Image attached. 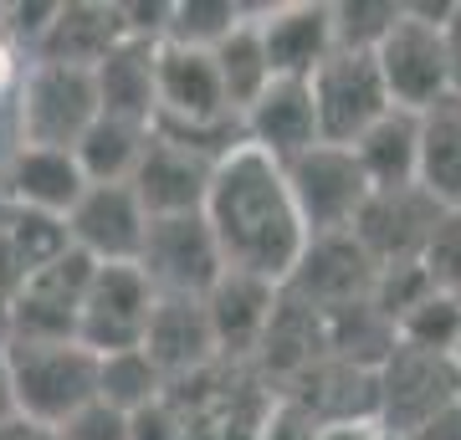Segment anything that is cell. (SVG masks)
Listing matches in <instances>:
<instances>
[{"mask_svg":"<svg viewBox=\"0 0 461 440\" xmlns=\"http://www.w3.org/2000/svg\"><path fill=\"white\" fill-rule=\"evenodd\" d=\"M205 226L226 256V272H247V277L277 282V287H287V277L308 251V226L293 205L282 164L247 144L230 148L215 164L211 195H205Z\"/></svg>","mask_w":461,"mask_h":440,"instance_id":"6da1fadb","label":"cell"},{"mask_svg":"<svg viewBox=\"0 0 461 440\" xmlns=\"http://www.w3.org/2000/svg\"><path fill=\"white\" fill-rule=\"evenodd\" d=\"M11 364V394H16V425L26 430H62L77 409L98 400V354L83 343H26L5 338Z\"/></svg>","mask_w":461,"mask_h":440,"instance_id":"7a4b0ae2","label":"cell"},{"mask_svg":"<svg viewBox=\"0 0 461 440\" xmlns=\"http://www.w3.org/2000/svg\"><path fill=\"white\" fill-rule=\"evenodd\" d=\"M451 0H405L390 36L375 47V67L384 77L390 108L426 113L441 98H451V72L441 51V16Z\"/></svg>","mask_w":461,"mask_h":440,"instance_id":"3957f363","label":"cell"},{"mask_svg":"<svg viewBox=\"0 0 461 440\" xmlns=\"http://www.w3.org/2000/svg\"><path fill=\"white\" fill-rule=\"evenodd\" d=\"M282 175H287L293 205L303 215V226H308V241L348 236L364 211V200L375 195L359 159H354V148L344 144H313L308 154L282 164Z\"/></svg>","mask_w":461,"mask_h":440,"instance_id":"277c9868","label":"cell"},{"mask_svg":"<svg viewBox=\"0 0 461 440\" xmlns=\"http://www.w3.org/2000/svg\"><path fill=\"white\" fill-rule=\"evenodd\" d=\"M456 400H461L456 359H436V354L395 343L390 359L375 369V425L390 430V436H411Z\"/></svg>","mask_w":461,"mask_h":440,"instance_id":"5b68a950","label":"cell"},{"mask_svg":"<svg viewBox=\"0 0 461 440\" xmlns=\"http://www.w3.org/2000/svg\"><path fill=\"white\" fill-rule=\"evenodd\" d=\"M98 82L77 67L36 62L21 82V144L32 148H72L98 123Z\"/></svg>","mask_w":461,"mask_h":440,"instance_id":"8992f818","label":"cell"},{"mask_svg":"<svg viewBox=\"0 0 461 440\" xmlns=\"http://www.w3.org/2000/svg\"><path fill=\"white\" fill-rule=\"evenodd\" d=\"M139 272L159 297L205 302L211 287L226 277V256H221L211 226H205V215H169V220H149Z\"/></svg>","mask_w":461,"mask_h":440,"instance_id":"52a82bcc","label":"cell"},{"mask_svg":"<svg viewBox=\"0 0 461 440\" xmlns=\"http://www.w3.org/2000/svg\"><path fill=\"white\" fill-rule=\"evenodd\" d=\"M313 108H318V133L323 144L354 148L379 118L390 113V93L375 67V51H333L313 77Z\"/></svg>","mask_w":461,"mask_h":440,"instance_id":"ba28073f","label":"cell"},{"mask_svg":"<svg viewBox=\"0 0 461 440\" xmlns=\"http://www.w3.org/2000/svg\"><path fill=\"white\" fill-rule=\"evenodd\" d=\"M93 261L83 251H67L51 266H41L36 277L16 282L11 308H5V328L11 338L26 343H72L77 338V318H83V297L93 282Z\"/></svg>","mask_w":461,"mask_h":440,"instance_id":"9c48e42d","label":"cell"},{"mask_svg":"<svg viewBox=\"0 0 461 440\" xmlns=\"http://www.w3.org/2000/svg\"><path fill=\"white\" fill-rule=\"evenodd\" d=\"M159 292L149 287V277L139 266H98L87 282L83 297V318H77V343L87 354H133L144 348L149 318H154Z\"/></svg>","mask_w":461,"mask_h":440,"instance_id":"30bf717a","label":"cell"},{"mask_svg":"<svg viewBox=\"0 0 461 440\" xmlns=\"http://www.w3.org/2000/svg\"><path fill=\"white\" fill-rule=\"evenodd\" d=\"M441 205L420 190V184H405V190H375L364 200L359 220H354V246L375 261V272H395V266H415L420 251H426L430 230L441 220Z\"/></svg>","mask_w":461,"mask_h":440,"instance_id":"8fae6325","label":"cell"},{"mask_svg":"<svg viewBox=\"0 0 461 440\" xmlns=\"http://www.w3.org/2000/svg\"><path fill=\"white\" fill-rule=\"evenodd\" d=\"M149 236V211L133 184H87L83 200L67 215V241L93 266H139Z\"/></svg>","mask_w":461,"mask_h":440,"instance_id":"7c38bea8","label":"cell"},{"mask_svg":"<svg viewBox=\"0 0 461 440\" xmlns=\"http://www.w3.org/2000/svg\"><path fill=\"white\" fill-rule=\"evenodd\" d=\"M375 277H379L375 261L354 246V236H323V241H308L297 272L282 287V297H297V308L323 318V312L369 302L375 297Z\"/></svg>","mask_w":461,"mask_h":440,"instance_id":"4fadbf2b","label":"cell"},{"mask_svg":"<svg viewBox=\"0 0 461 440\" xmlns=\"http://www.w3.org/2000/svg\"><path fill=\"white\" fill-rule=\"evenodd\" d=\"M257 31L267 47L272 82H308L318 67L339 51L333 36V5L323 0H293V5H262L257 11Z\"/></svg>","mask_w":461,"mask_h":440,"instance_id":"5bb4252c","label":"cell"},{"mask_svg":"<svg viewBox=\"0 0 461 440\" xmlns=\"http://www.w3.org/2000/svg\"><path fill=\"white\" fill-rule=\"evenodd\" d=\"M211 175H215V159L154 133L129 184L139 195V205L149 211V220H169V215H205Z\"/></svg>","mask_w":461,"mask_h":440,"instance_id":"9a60e30c","label":"cell"},{"mask_svg":"<svg viewBox=\"0 0 461 440\" xmlns=\"http://www.w3.org/2000/svg\"><path fill=\"white\" fill-rule=\"evenodd\" d=\"M241 144L267 154V159H297L313 144H323L318 133V108H313V87L308 82H272L262 98L241 113Z\"/></svg>","mask_w":461,"mask_h":440,"instance_id":"2e32d148","label":"cell"},{"mask_svg":"<svg viewBox=\"0 0 461 440\" xmlns=\"http://www.w3.org/2000/svg\"><path fill=\"white\" fill-rule=\"evenodd\" d=\"M123 41H129V31H123V11L118 5H103V0H62L57 5V21L47 26L41 47H36V62L98 72Z\"/></svg>","mask_w":461,"mask_h":440,"instance_id":"e0dca14e","label":"cell"},{"mask_svg":"<svg viewBox=\"0 0 461 440\" xmlns=\"http://www.w3.org/2000/svg\"><path fill=\"white\" fill-rule=\"evenodd\" d=\"M282 312V287L247 272H226L205 297V318L215 333V354H251L262 348Z\"/></svg>","mask_w":461,"mask_h":440,"instance_id":"ac0fdd59","label":"cell"},{"mask_svg":"<svg viewBox=\"0 0 461 440\" xmlns=\"http://www.w3.org/2000/svg\"><path fill=\"white\" fill-rule=\"evenodd\" d=\"M5 184H11L16 211L67 220L72 205H77L83 190H87V175H83V164H77V154H67V148L21 144L16 154H11V164H5Z\"/></svg>","mask_w":461,"mask_h":440,"instance_id":"d6986e66","label":"cell"},{"mask_svg":"<svg viewBox=\"0 0 461 440\" xmlns=\"http://www.w3.org/2000/svg\"><path fill=\"white\" fill-rule=\"evenodd\" d=\"M144 354L165 379L200 374L211 359H221V354H215L211 318H205V302L159 297V302H154V318H149V333H144Z\"/></svg>","mask_w":461,"mask_h":440,"instance_id":"ffe728a7","label":"cell"},{"mask_svg":"<svg viewBox=\"0 0 461 440\" xmlns=\"http://www.w3.org/2000/svg\"><path fill=\"white\" fill-rule=\"evenodd\" d=\"M154 62H159V47L129 36V41L93 72L103 118H123V123L154 129V108H159V103H154Z\"/></svg>","mask_w":461,"mask_h":440,"instance_id":"44dd1931","label":"cell"},{"mask_svg":"<svg viewBox=\"0 0 461 440\" xmlns=\"http://www.w3.org/2000/svg\"><path fill=\"white\" fill-rule=\"evenodd\" d=\"M415 184L441 211H461V98H441L420 113V169Z\"/></svg>","mask_w":461,"mask_h":440,"instance_id":"7402d4cb","label":"cell"},{"mask_svg":"<svg viewBox=\"0 0 461 440\" xmlns=\"http://www.w3.org/2000/svg\"><path fill=\"white\" fill-rule=\"evenodd\" d=\"M354 159H359L369 190H405V184H415V169H420V113L390 108L354 144Z\"/></svg>","mask_w":461,"mask_h":440,"instance_id":"603a6c76","label":"cell"},{"mask_svg":"<svg viewBox=\"0 0 461 440\" xmlns=\"http://www.w3.org/2000/svg\"><path fill=\"white\" fill-rule=\"evenodd\" d=\"M149 139H154V129H144V123H123V118L98 113V123L83 133V144L72 154L83 164L87 184H129L139 159H144Z\"/></svg>","mask_w":461,"mask_h":440,"instance_id":"cb8c5ba5","label":"cell"},{"mask_svg":"<svg viewBox=\"0 0 461 440\" xmlns=\"http://www.w3.org/2000/svg\"><path fill=\"white\" fill-rule=\"evenodd\" d=\"M211 57H215V72H221V87H226L230 113L241 118L251 103L272 87V67H267V47H262V31H257V11H251Z\"/></svg>","mask_w":461,"mask_h":440,"instance_id":"d4e9b609","label":"cell"},{"mask_svg":"<svg viewBox=\"0 0 461 440\" xmlns=\"http://www.w3.org/2000/svg\"><path fill=\"white\" fill-rule=\"evenodd\" d=\"M0 251H5V266L16 272V282L36 277L41 266H51L57 256L72 251V241H67V220H57V215L16 211V215H11V226H5Z\"/></svg>","mask_w":461,"mask_h":440,"instance_id":"484cf974","label":"cell"},{"mask_svg":"<svg viewBox=\"0 0 461 440\" xmlns=\"http://www.w3.org/2000/svg\"><path fill=\"white\" fill-rule=\"evenodd\" d=\"M251 11L236 0H169V26L165 41L169 47H190V51H215Z\"/></svg>","mask_w":461,"mask_h":440,"instance_id":"4316f807","label":"cell"},{"mask_svg":"<svg viewBox=\"0 0 461 440\" xmlns=\"http://www.w3.org/2000/svg\"><path fill=\"white\" fill-rule=\"evenodd\" d=\"M395 343L420 348V354H436V359H456L461 354V297L426 292L395 323Z\"/></svg>","mask_w":461,"mask_h":440,"instance_id":"83f0119b","label":"cell"},{"mask_svg":"<svg viewBox=\"0 0 461 440\" xmlns=\"http://www.w3.org/2000/svg\"><path fill=\"white\" fill-rule=\"evenodd\" d=\"M98 400L123 409V415H133V409L165 400V374L149 364L144 348H133V354H108V359H98Z\"/></svg>","mask_w":461,"mask_h":440,"instance_id":"f1b7e54d","label":"cell"},{"mask_svg":"<svg viewBox=\"0 0 461 440\" xmlns=\"http://www.w3.org/2000/svg\"><path fill=\"white\" fill-rule=\"evenodd\" d=\"M400 11H405V0H339L333 5L339 51H375L400 21Z\"/></svg>","mask_w":461,"mask_h":440,"instance_id":"f546056e","label":"cell"},{"mask_svg":"<svg viewBox=\"0 0 461 440\" xmlns=\"http://www.w3.org/2000/svg\"><path fill=\"white\" fill-rule=\"evenodd\" d=\"M420 272L436 292L461 297V211H446L436 220L426 251H420Z\"/></svg>","mask_w":461,"mask_h":440,"instance_id":"4dcf8cb0","label":"cell"},{"mask_svg":"<svg viewBox=\"0 0 461 440\" xmlns=\"http://www.w3.org/2000/svg\"><path fill=\"white\" fill-rule=\"evenodd\" d=\"M318 430H323V415L308 400H282L262 415L251 440H318Z\"/></svg>","mask_w":461,"mask_h":440,"instance_id":"1f68e13d","label":"cell"},{"mask_svg":"<svg viewBox=\"0 0 461 440\" xmlns=\"http://www.w3.org/2000/svg\"><path fill=\"white\" fill-rule=\"evenodd\" d=\"M57 440H129V415L113 405H103V400H93L87 409H77L72 420L62 425V430H51Z\"/></svg>","mask_w":461,"mask_h":440,"instance_id":"d6a6232c","label":"cell"},{"mask_svg":"<svg viewBox=\"0 0 461 440\" xmlns=\"http://www.w3.org/2000/svg\"><path fill=\"white\" fill-rule=\"evenodd\" d=\"M129 440H185V425L169 409V400H154L129 415Z\"/></svg>","mask_w":461,"mask_h":440,"instance_id":"836d02e7","label":"cell"},{"mask_svg":"<svg viewBox=\"0 0 461 440\" xmlns=\"http://www.w3.org/2000/svg\"><path fill=\"white\" fill-rule=\"evenodd\" d=\"M441 51H446V72H451V93L461 98V0H451L441 16Z\"/></svg>","mask_w":461,"mask_h":440,"instance_id":"e575fe53","label":"cell"},{"mask_svg":"<svg viewBox=\"0 0 461 440\" xmlns=\"http://www.w3.org/2000/svg\"><path fill=\"white\" fill-rule=\"evenodd\" d=\"M411 440H461V400L446 405L441 415H430L420 430H411Z\"/></svg>","mask_w":461,"mask_h":440,"instance_id":"d590c367","label":"cell"},{"mask_svg":"<svg viewBox=\"0 0 461 440\" xmlns=\"http://www.w3.org/2000/svg\"><path fill=\"white\" fill-rule=\"evenodd\" d=\"M318 440H379L375 420H323Z\"/></svg>","mask_w":461,"mask_h":440,"instance_id":"8d00e7d4","label":"cell"},{"mask_svg":"<svg viewBox=\"0 0 461 440\" xmlns=\"http://www.w3.org/2000/svg\"><path fill=\"white\" fill-rule=\"evenodd\" d=\"M0 425H16V394H11V364H5V343H0Z\"/></svg>","mask_w":461,"mask_h":440,"instance_id":"74e56055","label":"cell"},{"mask_svg":"<svg viewBox=\"0 0 461 440\" xmlns=\"http://www.w3.org/2000/svg\"><path fill=\"white\" fill-rule=\"evenodd\" d=\"M16 440H57L51 430H26V425H16Z\"/></svg>","mask_w":461,"mask_h":440,"instance_id":"f35d334b","label":"cell"},{"mask_svg":"<svg viewBox=\"0 0 461 440\" xmlns=\"http://www.w3.org/2000/svg\"><path fill=\"white\" fill-rule=\"evenodd\" d=\"M0 440H16V425H0Z\"/></svg>","mask_w":461,"mask_h":440,"instance_id":"ab89813d","label":"cell"},{"mask_svg":"<svg viewBox=\"0 0 461 440\" xmlns=\"http://www.w3.org/2000/svg\"><path fill=\"white\" fill-rule=\"evenodd\" d=\"M379 440H411V436H390V430H379Z\"/></svg>","mask_w":461,"mask_h":440,"instance_id":"60d3db41","label":"cell"}]
</instances>
